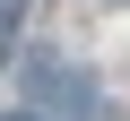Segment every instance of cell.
I'll return each mask as SVG.
<instances>
[{
  "instance_id": "2",
  "label": "cell",
  "mask_w": 130,
  "mask_h": 121,
  "mask_svg": "<svg viewBox=\"0 0 130 121\" xmlns=\"http://www.w3.org/2000/svg\"><path fill=\"white\" fill-rule=\"evenodd\" d=\"M9 121H35V112H9Z\"/></svg>"
},
{
  "instance_id": "1",
  "label": "cell",
  "mask_w": 130,
  "mask_h": 121,
  "mask_svg": "<svg viewBox=\"0 0 130 121\" xmlns=\"http://www.w3.org/2000/svg\"><path fill=\"white\" fill-rule=\"evenodd\" d=\"M26 104L43 112V121H87V78L70 69V61H26Z\"/></svg>"
}]
</instances>
